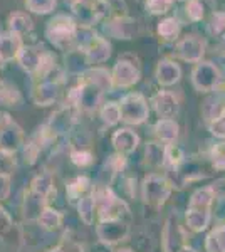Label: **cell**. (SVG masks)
Here are the masks:
<instances>
[{
    "label": "cell",
    "instance_id": "1",
    "mask_svg": "<svg viewBox=\"0 0 225 252\" xmlns=\"http://www.w3.org/2000/svg\"><path fill=\"white\" fill-rule=\"evenodd\" d=\"M215 195L212 192L210 187L207 189H200L197 190L190 198V205H188V212H187V223L192 230L195 232H202L207 229V225L210 223V207L214 202Z\"/></svg>",
    "mask_w": 225,
    "mask_h": 252
},
{
    "label": "cell",
    "instance_id": "2",
    "mask_svg": "<svg viewBox=\"0 0 225 252\" xmlns=\"http://www.w3.org/2000/svg\"><path fill=\"white\" fill-rule=\"evenodd\" d=\"M47 37L54 46L67 49L76 40V24L67 15H57L49 22Z\"/></svg>",
    "mask_w": 225,
    "mask_h": 252
},
{
    "label": "cell",
    "instance_id": "3",
    "mask_svg": "<svg viewBox=\"0 0 225 252\" xmlns=\"http://www.w3.org/2000/svg\"><path fill=\"white\" fill-rule=\"evenodd\" d=\"M171 193V184L165 177L160 175H150L143 182V197L150 205L160 207L168 200Z\"/></svg>",
    "mask_w": 225,
    "mask_h": 252
},
{
    "label": "cell",
    "instance_id": "4",
    "mask_svg": "<svg viewBox=\"0 0 225 252\" xmlns=\"http://www.w3.org/2000/svg\"><path fill=\"white\" fill-rule=\"evenodd\" d=\"M121 120L129 125H140L148 118V104L141 94H128L121 99Z\"/></svg>",
    "mask_w": 225,
    "mask_h": 252
},
{
    "label": "cell",
    "instance_id": "5",
    "mask_svg": "<svg viewBox=\"0 0 225 252\" xmlns=\"http://www.w3.org/2000/svg\"><path fill=\"white\" fill-rule=\"evenodd\" d=\"M192 79H193V84L198 91L208 93L214 91L217 84L220 83V72L212 63H198L193 69Z\"/></svg>",
    "mask_w": 225,
    "mask_h": 252
},
{
    "label": "cell",
    "instance_id": "6",
    "mask_svg": "<svg viewBox=\"0 0 225 252\" xmlns=\"http://www.w3.org/2000/svg\"><path fill=\"white\" fill-rule=\"evenodd\" d=\"M129 225L125 220H103L97 227V237L104 244H116L128 237Z\"/></svg>",
    "mask_w": 225,
    "mask_h": 252
},
{
    "label": "cell",
    "instance_id": "7",
    "mask_svg": "<svg viewBox=\"0 0 225 252\" xmlns=\"http://www.w3.org/2000/svg\"><path fill=\"white\" fill-rule=\"evenodd\" d=\"M22 143V131L7 115L2 116L0 123V148L3 152H14Z\"/></svg>",
    "mask_w": 225,
    "mask_h": 252
},
{
    "label": "cell",
    "instance_id": "8",
    "mask_svg": "<svg viewBox=\"0 0 225 252\" xmlns=\"http://www.w3.org/2000/svg\"><path fill=\"white\" fill-rule=\"evenodd\" d=\"M140 79V69L134 66V63H128L125 58H120L113 71V84L121 88L133 86Z\"/></svg>",
    "mask_w": 225,
    "mask_h": 252
},
{
    "label": "cell",
    "instance_id": "9",
    "mask_svg": "<svg viewBox=\"0 0 225 252\" xmlns=\"http://www.w3.org/2000/svg\"><path fill=\"white\" fill-rule=\"evenodd\" d=\"M180 58L188 61V63H200L203 52H205V42L197 35H187L182 39L177 46Z\"/></svg>",
    "mask_w": 225,
    "mask_h": 252
},
{
    "label": "cell",
    "instance_id": "10",
    "mask_svg": "<svg viewBox=\"0 0 225 252\" xmlns=\"http://www.w3.org/2000/svg\"><path fill=\"white\" fill-rule=\"evenodd\" d=\"M163 246H165V252H180L185 247V235L180 229L177 217H173V215L166 222L165 234H163Z\"/></svg>",
    "mask_w": 225,
    "mask_h": 252
},
{
    "label": "cell",
    "instance_id": "11",
    "mask_svg": "<svg viewBox=\"0 0 225 252\" xmlns=\"http://www.w3.org/2000/svg\"><path fill=\"white\" fill-rule=\"evenodd\" d=\"M153 104H155V109H157L158 115L161 118H166V120H171V118L178 113L177 97L166 91L158 93V94L153 97Z\"/></svg>",
    "mask_w": 225,
    "mask_h": 252
},
{
    "label": "cell",
    "instance_id": "12",
    "mask_svg": "<svg viewBox=\"0 0 225 252\" xmlns=\"http://www.w3.org/2000/svg\"><path fill=\"white\" fill-rule=\"evenodd\" d=\"M86 58L89 63H104L111 56V46L103 37H94L91 42L86 46Z\"/></svg>",
    "mask_w": 225,
    "mask_h": 252
},
{
    "label": "cell",
    "instance_id": "13",
    "mask_svg": "<svg viewBox=\"0 0 225 252\" xmlns=\"http://www.w3.org/2000/svg\"><path fill=\"white\" fill-rule=\"evenodd\" d=\"M140 138L131 129H120L113 135V145L120 153H131L136 150Z\"/></svg>",
    "mask_w": 225,
    "mask_h": 252
},
{
    "label": "cell",
    "instance_id": "14",
    "mask_svg": "<svg viewBox=\"0 0 225 252\" xmlns=\"http://www.w3.org/2000/svg\"><path fill=\"white\" fill-rule=\"evenodd\" d=\"M180 76H182V71H180L178 64L171 63V61L165 59L158 64L157 67V79L160 84L163 86H171V84L178 83Z\"/></svg>",
    "mask_w": 225,
    "mask_h": 252
},
{
    "label": "cell",
    "instance_id": "15",
    "mask_svg": "<svg viewBox=\"0 0 225 252\" xmlns=\"http://www.w3.org/2000/svg\"><path fill=\"white\" fill-rule=\"evenodd\" d=\"M17 58L24 69L34 72V71H39V66L44 58V52H42V49H39V47H26V49H20Z\"/></svg>",
    "mask_w": 225,
    "mask_h": 252
},
{
    "label": "cell",
    "instance_id": "16",
    "mask_svg": "<svg viewBox=\"0 0 225 252\" xmlns=\"http://www.w3.org/2000/svg\"><path fill=\"white\" fill-rule=\"evenodd\" d=\"M20 39L17 34L0 35V61H9L19 54Z\"/></svg>",
    "mask_w": 225,
    "mask_h": 252
},
{
    "label": "cell",
    "instance_id": "17",
    "mask_svg": "<svg viewBox=\"0 0 225 252\" xmlns=\"http://www.w3.org/2000/svg\"><path fill=\"white\" fill-rule=\"evenodd\" d=\"M155 131H157V136L160 138V140L171 145L178 136V125L175 123L173 120L161 118V120L157 123V126H155Z\"/></svg>",
    "mask_w": 225,
    "mask_h": 252
},
{
    "label": "cell",
    "instance_id": "18",
    "mask_svg": "<svg viewBox=\"0 0 225 252\" xmlns=\"http://www.w3.org/2000/svg\"><path fill=\"white\" fill-rule=\"evenodd\" d=\"M57 84L54 83H42L37 88V91L34 93V99L37 103V106H49L51 103H54L57 97Z\"/></svg>",
    "mask_w": 225,
    "mask_h": 252
},
{
    "label": "cell",
    "instance_id": "19",
    "mask_svg": "<svg viewBox=\"0 0 225 252\" xmlns=\"http://www.w3.org/2000/svg\"><path fill=\"white\" fill-rule=\"evenodd\" d=\"M133 26L134 22L131 19L126 17H118L109 24V32L118 39H129L133 35Z\"/></svg>",
    "mask_w": 225,
    "mask_h": 252
},
{
    "label": "cell",
    "instance_id": "20",
    "mask_svg": "<svg viewBox=\"0 0 225 252\" xmlns=\"http://www.w3.org/2000/svg\"><path fill=\"white\" fill-rule=\"evenodd\" d=\"M86 81H89V83L96 84L97 88H101L103 91H108V89H111L113 86V78L109 76L108 71H104V69H91V71L86 72Z\"/></svg>",
    "mask_w": 225,
    "mask_h": 252
},
{
    "label": "cell",
    "instance_id": "21",
    "mask_svg": "<svg viewBox=\"0 0 225 252\" xmlns=\"http://www.w3.org/2000/svg\"><path fill=\"white\" fill-rule=\"evenodd\" d=\"M46 200V197H42L37 192H32L26 200V217L27 219H35L40 217L42 214V204Z\"/></svg>",
    "mask_w": 225,
    "mask_h": 252
},
{
    "label": "cell",
    "instance_id": "22",
    "mask_svg": "<svg viewBox=\"0 0 225 252\" xmlns=\"http://www.w3.org/2000/svg\"><path fill=\"white\" fill-rule=\"evenodd\" d=\"M207 251L208 252H225V225L215 229L207 237Z\"/></svg>",
    "mask_w": 225,
    "mask_h": 252
},
{
    "label": "cell",
    "instance_id": "23",
    "mask_svg": "<svg viewBox=\"0 0 225 252\" xmlns=\"http://www.w3.org/2000/svg\"><path fill=\"white\" fill-rule=\"evenodd\" d=\"M165 153H166V145H160L153 141V143H148V146H146V158L155 166L165 165Z\"/></svg>",
    "mask_w": 225,
    "mask_h": 252
},
{
    "label": "cell",
    "instance_id": "24",
    "mask_svg": "<svg viewBox=\"0 0 225 252\" xmlns=\"http://www.w3.org/2000/svg\"><path fill=\"white\" fill-rule=\"evenodd\" d=\"M94 207H96V202H94V197L93 195H86L79 200V215L81 219L86 222V223H91L93 222V217H94Z\"/></svg>",
    "mask_w": 225,
    "mask_h": 252
},
{
    "label": "cell",
    "instance_id": "25",
    "mask_svg": "<svg viewBox=\"0 0 225 252\" xmlns=\"http://www.w3.org/2000/svg\"><path fill=\"white\" fill-rule=\"evenodd\" d=\"M10 29L14 34H24V32H29L32 29V20L24 14H14L9 20Z\"/></svg>",
    "mask_w": 225,
    "mask_h": 252
},
{
    "label": "cell",
    "instance_id": "26",
    "mask_svg": "<svg viewBox=\"0 0 225 252\" xmlns=\"http://www.w3.org/2000/svg\"><path fill=\"white\" fill-rule=\"evenodd\" d=\"M101 118L103 121L108 126H113L116 125L118 121L121 120V109H120V104L116 103H108L104 104V108L101 109Z\"/></svg>",
    "mask_w": 225,
    "mask_h": 252
},
{
    "label": "cell",
    "instance_id": "27",
    "mask_svg": "<svg viewBox=\"0 0 225 252\" xmlns=\"http://www.w3.org/2000/svg\"><path fill=\"white\" fill-rule=\"evenodd\" d=\"M61 220H63L61 214L56 212V210H52V209L42 210V214H40V217H39V222L42 223L46 229H49V230L57 229V227L61 225Z\"/></svg>",
    "mask_w": 225,
    "mask_h": 252
},
{
    "label": "cell",
    "instance_id": "28",
    "mask_svg": "<svg viewBox=\"0 0 225 252\" xmlns=\"http://www.w3.org/2000/svg\"><path fill=\"white\" fill-rule=\"evenodd\" d=\"M178 32H180V26L175 19H165L158 26V34L165 39H175L178 35Z\"/></svg>",
    "mask_w": 225,
    "mask_h": 252
},
{
    "label": "cell",
    "instance_id": "29",
    "mask_svg": "<svg viewBox=\"0 0 225 252\" xmlns=\"http://www.w3.org/2000/svg\"><path fill=\"white\" fill-rule=\"evenodd\" d=\"M208 128H210L212 135H215L219 138H225V106L222 108V111H220L219 115L208 121Z\"/></svg>",
    "mask_w": 225,
    "mask_h": 252
},
{
    "label": "cell",
    "instance_id": "30",
    "mask_svg": "<svg viewBox=\"0 0 225 252\" xmlns=\"http://www.w3.org/2000/svg\"><path fill=\"white\" fill-rule=\"evenodd\" d=\"M52 190V178L49 173H44L37 177L34 180V185H32V192H37L40 193L42 197H47L49 192Z\"/></svg>",
    "mask_w": 225,
    "mask_h": 252
},
{
    "label": "cell",
    "instance_id": "31",
    "mask_svg": "<svg viewBox=\"0 0 225 252\" xmlns=\"http://www.w3.org/2000/svg\"><path fill=\"white\" fill-rule=\"evenodd\" d=\"M29 10L35 14H47L56 7V0H26Z\"/></svg>",
    "mask_w": 225,
    "mask_h": 252
},
{
    "label": "cell",
    "instance_id": "32",
    "mask_svg": "<svg viewBox=\"0 0 225 252\" xmlns=\"http://www.w3.org/2000/svg\"><path fill=\"white\" fill-rule=\"evenodd\" d=\"M89 185V180L88 178H76L74 182H71V184L67 185V195L71 200H76V198H81V193L84 192L86 189H88Z\"/></svg>",
    "mask_w": 225,
    "mask_h": 252
},
{
    "label": "cell",
    "instance_id": "33",
    "mask_svg": "<svg viewBox=\"0 0 225 252\" xmlns=\"http://www.w3.org/2000/svg\"><path fill=\"white\" fill-rule=\"evenodd\" d=\"M212 165L215 170H225V143H219L210 152Z\"/></svg>",
    "mask_w": 225,
    "mask_h": 252
},
{
    "label": "cell",
    "instance_id": "34",
    "mask_svg": "<svg viewBox=\"0 0 225 252\" xmlns=\"http://www.w3.org/2000/svg\"><path fill=\"white\" fill-rule=\"evenodd\" d=\"M208 31L214 35H225V14L222 12H215L208 24Z\"/></svg>",
    "mask_w": 225,
    "mask_h": 252
},
{
    "label": "cell",
    "instance_id": "35",
    "mask_svg": "<svg viewBox=\"0 0 225 252\" xmlns=\"http://www.w3.org/2000/svg\"><path fill=\"white\" fill-rule=\"evenodd\" d=\"M187 14L188 17L192 20H200L203 17V5L200 0H188V5H187Z\"/></svg>",
    "mask_w": 225,
    "mask_h": 252
},
{
    "label": "cell",
    "instance_id": "36",
    "mask_svg": "<svg viewBox=\"0 0 225 252\" xmlns=\"http://www.w3.org/2000/svg\"><path fill=\"white\" fill-rule=\"evenodd\" d=\"M171 2L173 0H148V9L151 14H165L166 10L170 9Z\"/></svg>",
    "mask_w": 225,
    "mask_h": 252
},
{
    "label": "cell",
    "instance_id": "37",
    "mask_svg": "<svg viewBox=\"0 0 225 252\" xmlns=\"http://www.w3.org/2000/svg\"><path fill=\"white\" fill-rule=\"evenodd\" d=\"M14 166H15L14 158H10V155H7V152H0V175L10 173Z\"/></svg>",
    "mask_w": 225,
    "mask_h": 252
},
{
    "label": "cell",
    "instance_id": "38",
    "mask_svg": "<svg viewBox=\"0 0 225 252\" xmlns=\"http://www.w3.org/2000/svg\"><path fill=\"white\" fill-rule=\"evenodd\" d=\"M71 158H72V161L79 166H86L93 161V155L89 152H72Z\"/></svg>",
    "mask_w": 225,
    "mask_h": 252
},
{
    "label": "cell",
    "instance_id": "39",
    "mask_svg": "<svg viewBox=\"0 0 225 252\" xmlns=\"http://www.w3.org/2000/svg\"><path fill=\"white\" fill-rule=\"evenodd\" d=\"M10 217L5 214V210L0 209V235H3L7 230L10 229Z\"/></svg>",
    "mask_w": 225,
    "mask_h": 252
},
{
    "label": "cell",
    "instance_id": "40",
    "mask_svg": "<svg viewBox=\"0 0 225 252\" xmlns=\"http://www.w3.org/2000/svg\"><path fill=\"white\" fill-rule=\"evenodd\" d=\"M180 252H195V251L192 249V247H187V246H185V247H183V249L180 251Z\"/></svg>",
    "mask_w": 225,
    "mask_h": 252
},
{
    "label": "cell",
    "instance_id": "41",
    "mask_svg": "<svg viewBox=\"0 0 225 252\" xmlns=\"http://www.w3.org/2000/svg\"><path fill=\"white\" fill-rule=\"evenodd\" d=\"M118 252H133V251H129V249H123V251H118Z\"/></svg>",
    "mask_w": 225,
    "mask_h": 252
},
{
    "label": "cell",
    "instance_id": "42",
    "mask_svg": "<svg viewBox=\"0 0 225 252\" xmlns=\"http://www.w3.org/2000/svg\"><path fill=\"white\" fill-rule=\"evenodd\" d=\"M52 252H63V251H61V247H59V249H56V251H52Z\"/></svg>",
    "mask_w": 225,
    "mask_h": 252
}]
</instances>
